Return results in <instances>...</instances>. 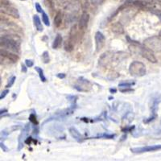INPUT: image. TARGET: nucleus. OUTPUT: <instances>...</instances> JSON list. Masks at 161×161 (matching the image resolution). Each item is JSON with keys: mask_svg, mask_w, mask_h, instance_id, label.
<instances>
[{"mask_svg": "<svg viewBox=\"0 0 161 161\" xmlns=\"http://www.w3.org/2000/svg\"><path fill=\"white\" fill-rule=\"evenodd\" d=\"M0 45L2 48L4 49H8L14 53H19V48H20V44L19 42H18L15 39H14L10 35H2L0 38Z\"/></svg>", "mask_w": 161, "mask_h": 161, "instance_id": "nucleus-1", "label": "nucleus"}, {"mask_svg": "<svg viewBox=\"0 0 161 161\" xmlns=\"http://www.w3.org/2000/svg\"><path fill=\"white\" fill-rule=\"evenodd\" d=\"M129 72L131 75L136 77H144L146 74V66L145 64L141 61H133L130 64L129 67Z\"/></svg>", "mask_w": 161, "mask_h": 161, "instance_id": "nucleus-2", "label": "nucleus"}, {"mask_svg": "<svg viewBox=\"0 0 161 161\" xmlns=\"http://www.w3.org/2000/svg\"><path fill=\"white\" fill-rule=\"evenodd\" d=\"M144 45L153 52H161V40L158 36H152L144 40Z\"/></svg>", "mask_w": 161, "mask_h": 161, "instance_id": "nucleus-3", "label": "nucleus"}, {"mask_svg": "<svg viewBox=\"0 0 161 161\" xmlns=\"http://www.w3.org/2000/svg\"><path fill=\"white\" fill-rule=\"evenodd\" d=\"M161 150V145H152V146H145L140 147H133L131 148V152L135 154H142V153L156 152Z\"/></svg>", "mask_w": 161, "mask_h": 161, "instance_id": "nucleus-4", "label": "nucleus"}, {"mask_svg": "<svg viewBox=\"0 0 161 161\" xmlns=\"http://www.w3.org/2000/svg\"><path fill=\"white\" fill-rule=\"evenodd\" d=\"M139 53L144 58L147 59L150 62H152V63H156L157 62V59L155 57L154 52L152 49L146 47V46H145V48H139Z\"/></svg>", "mask_w": 161, "mask_h": 161, "instance_id": "nucleus-5", "label": "nucleus"}, {"mask_svg": "<svg viewBox=\"0 0 161 161\" xmlns=\"http://www.w3.org/2000/svg\"><path fill=\"white\" fill-rule=\"evenodd\" d=\"M113 57H114V54L111 52H105L100 56L98 64L103 67H105L113 61Z\"/></svg>", "mask_w": 161, "mask_h": 161, "instance_id": "nucleus-6", "label": "nucleus"}, {"mask_svg": "<svg viewBox=\"0 0 161 161\" xmlns=\"http://www.w3.org/2000/svg\"><path fill=\"white\" fill-rule=\"evenodd\" d=\"M1 12L4 13L6 15H8L15 19H19V11L15 7H13L12 6H1Z\"/></svg>", "mask_w": 161, "mask_h": 161, "instance_id": "nucleus-7", "label": "nucleus"}, {"mask_svg": "<svg viewBox=\"0 0 161 161\" xmlns=\"http://www.w3.org/2000/svg\"><path fill=\"white\" fill-rule=\"evenodd\" d=\"M95 43H96L97 52H100L103 49L105 44V37L101 32H97L95 33Z\"/></svg>", "mask_w": 161, "mask_h": 161, "instance_id": "nucleus-8", "label": "nucleus"}, {"mask_svg": "<svg viewBox=\"0 0 161 161\" xmlns=\"http://www.w3.org/2000/svg\"><path fill=\"white\" fill-rule=\"evenodd\" d=\"M89 21H90V15L87 12H83L81 15L78 23V27L81 30H85L88 27Z\"/></svg>", "mask_w": 161, "mask_h": 161, "instance_id": "nucleus-9", "label": "nucleus"}, {"mask_svg": "<svg viewBox=\"0 0 161 161\" xmlns=\"http://www.w3.org/2000/svg\"><path fill=\"white\" fill-rule=\"evenodd\" d=\"M0 53H1V56H3V57H5V58L8 59L9 61H11L12 63H15L19 59V56L16 55L15 53H12V51L10 52V51H7L6 49H2L0 50Z\"/></svg>", "mask_w": 161, "mask_h": 161, "instance_id": "nucleus-10", "label": "nucleus"}, {"mask_svg": "<svg viewBox=\"0 0 161 161\" xmlns=\"http://www.w3.org/2000/svg\"><path fill=\"white\" fill-rule=\"evenodd\" d=\"M91 86L90 82H89L88 80L83 79L82 77H81L78 82V85H75V89H77L78 91H88L90 90Z\"/></svg>", "mask_w": 161, "mask_h": 161, "instance_id": "nucleus-11", "label": "nucleus"}, {"mask_svg": "<svg viewBox=\"0 0 161 161\" xmlns=\"http://www.w3.org/2000/svg\"><path fill=\"white\" fill-rule=\"evenodd\" d=\"M30 131V124L29 123H27L26 125L24 126L23 131H22V133L19 135V150H21V148L23 147H22V139H24V138L26 137L27 135L28 134V132Z\"/></svg>", "mask_w": 161, "mask_h": 161, "instance_id": "nucleus-12", "label": "nucleus"}, {"mask_svg": "<svg viewBox=\"0 0 161 161\" xmlns=\"http://www.w3.org/2000/svg\"><path fill=\"white\" fill-rule=\"evenodd\" d=\"M69 133H70L71 136L75 139L76 141H77L78 143H82L84 140V138L81 135V133H80L76 128H74V127H70L69 128Z\"/></svg>", "mask_w": 161, "mask_h": 161, "instance_id": "nucleus-13", "label": "nucleus"}, {"mask_svg": "<svg viewBox=\"0 0 161 161\" xmlns=\"http://www.w3.org/2000/svg\"><path fill=\"white\" fill-rule=\"evenodd\" d=\"M111 31L116 35H121L124 32V28H123V24L120 22H116L111 25Z\"/></svg>", "mask_w": 161, "mask_h": 161, "instance_id": "nucleus-14", "label": "nucleus"}, {"mask_svg": "<svg viewBox=\"0 0 161 161\" xmlns=\"http://www.w3.org/2000/svg\"><path fill=\"white\" fill-rule=\"evenodd\" d=\"M77 37H78V31H77V24H74L72 27H71L70 32H69V39L70 40L73 41L74 43H76L77 40Z\"/></svg>", "mask_w": 161, "mask_h": 161, "instance_id": "nucleus-15", "label": "nucleus"}, {"mask_svg": "<svg viewBox=\"0 0 161 161\" xmlns=\"http://www.w3.org/2000/svg\"><path fill=\"white\" fill-rule=\"evenodd\" d=\"M62 19H63V14L61 11L56 12L55 18H54V20H53V24L54 26L56 27H59L62 24Z\"/></svg>", "mask_w": 161, "mask_h": 161, "instance_id": "nucleus-16", "label": "nucleus"}, {"mask_svg": "<svg viewBox=\"0 0 161 161\" xmlns=\"http://www.w3.org/2000/svg\"><path fill=\"white\" fill-rule=\"evenodd\" d=\"M33 21H34V24H35V28L37 29V31H39V32H43L44 27L42 26V23H41V20L40 17H39V15H34L33 16Z\"/></svg>", "mask_w": 161, "mask_h": 161, "instance_id": "nucleus-17", "label": "nucleus"}, {"mask_svg": "<svg viewBox=\"0 0 161 161\" xmlns=\"http://www.w3.org/2000/svg\"><path fill=\"white\" fill-rule=\"evenodd\" d=\"M62 41H63V39H62V36L60 34H57L56 36L54 39L53 43V49H57L62 44Z\"/></svg>", "mask_w": 161, "mask_h": 161, "instance_id": "nucleus-18", "label": "nucleus"}, {"mask_svg": "<svg viewBox=\"0 0 161 161\" xmlns=\"http://www.w3.org/2000/svg\"><path fill=\"white\" fill-rule=\"evenodd\" d=\"M75 44L76 43H74L73 41L70 40L69 39H68L67 40L64 42V50L66 51V52H69V53H70L73 50L74 48V46H75Z\"/></svg>", "mask_w": 161, "mask_h": 161, "instance_id": "nucleus-19", "label": "nucleus"}, {"mask_svg": "<svg viewBox=\"0 0 161 161\" xmlns=\"http://www.w3.org/2000/svg\"><path fill=\"white\" fill-rule=\"evenodd\" d=\"M35 71L38 73L39 77H40V78L41 81H42L43 82H46L47 80H46V77H45V76H44V71H43V69H42L40 67H35Z\"/></svg>", "mask_w": 161, "mask_h": 161, "instance_id": "nucleus-20", "label": "nucleus"}, {"mask_svg": "<svg viewBox=\"0 0 161 161\" xmlns=\"http://www.w3.org/2000/svg\"><path fill=\"white\" fill-rule=\"evenodd\" d=\"M135 85L134 82H123L118 84V87L120 88H131L132 85Z\"/></svg>", "mask_w": 161, "mask_h": 161, "instance_id": "nucleus-21", "label": "nucleus"}, {"mask_svg": "<svg viewBox=\"0 0 161 161\" xmlns=\"http://www.w3.org/2000/svg\"><path fill=\"white\" fill-rule=\"evenodd\" d=\"M41 14H42V21H43V23H44L46 26H50V21L49 19H48V15L44 12H42Z\"/></svg>", "mask_w": 161, "mask_h": 161, "instance_id": "nucleus-22", "label": "nucleus"}, {"mask_svg": "<svg viewBox=\"0 0 161 161\" xmlns=\"http://www.w3.org/2000/svg\"><path fill=\"white\" fill-rule=\"evenodd\" d=\"M42 60H43V61L45 64H47L49 62V53L48 51H44L43 54H42Z\"/></svg>", "mask_w": 161, "mask_h": 161, "instance_id": "nucleus-23", "label": "nucleus"}, {"mask_svg": "<svg viewBox=\"0 0 161 161\" xmlns=\"http://www.w3.org/2000/svg\"><path fill=\"white\" fill-rule=\"evenodd\" d=\"M16 80V77H15V76H12L10 79H9L8 81V83H7V85H6V88H10V87H12V85H13V84L15 83V81Z\"/></svg>", "mask_w": 161, "mask_h": 161, "instance_id": "nucleus-24", "label": "nucleus"}, {"mask_svg": "<svg viewBox=\"0 0 161 161\" xmlns=\"http://www.w3.org/2000/svg\"><path fill=\"white\" fill-rule=\"evenodd\" d=\"M126 39L127 40V41H128L129 43H131L132 45H135V46H139V45H140V43H139V41L131 40V38L129 37L128 35H126Z\"/></svg>", "mask_w": 161, "mask_h": 161, "instance_id": "nucleus-25", "label": "nucleus"}, {"mask_svg": "<svg viewBox=\"0 0 161 161\" xmlns=\"http://www.w3.org/2000/svg\"><path fill=\"white\" fill-rule=\"evenodd\" d=\"M29 119L33 124H35V125H37V124H38V122L36 120V117H35V115L34 114H32L30 115Z\"/></svg>", "mask_w": 161, "mask_h": 161, "instance_id": "nucleus-26", "label": "nucleus"}, {"mask_svg": "<svg viewBox=\"0 0 161 161\" xmlns=\"http://www.w3.org/2000/svg\"><path fill=\"white\" fill-rule=\"evenodd\" d=\"M114 137V135H110V134H103V135L97 136V138H105V139H113Z\"/></svg>", "mask_w": 161, "mask_h": 161, "instance_id": "nucleus-27", "label": "nucleus"}, {"mask_svg": "<svg viewBox=\"0 0 161 161\" xmlns=\"http://www.w3.org/2000/svg\"><path fill=\"white\" fill-rule=\"evenodd\" d=\"M25 64H26L27 67H32L33 65H34V62L32 60H28V59H27L26 61H25Z\"/></svg>", "mask_w": 161, "mask_h": 161, "instance_id": "nucleus-28", "label": "nucleus"}, {"mask_svg": "<svg viewBox=\"0 0 161 161\" xmlns=\"http://www.w3.org/2000/svg\"><path fill=\"white\" fill-rule=\"evenodd\" d=\"M35 10H36L39 13H42V12H44V11L42 10V7H41L40 4L39 3H35Z\"/></svg>", "mask_w": 161, "mask_h": 161, "instance_id": "nucleus-29", "label": "nucleus"}, {"mask_svg": "<svg viewBox=\"0 0 161 161\" xmlns=\"http://www.w3.org/2000/svg\"><path fill=\"white\" fill-rule=\"evenodd\" d=\"M9 93V90H3V92H2V94H1V96H0V99L3 100L5 97L7 95V94Z\"/></svg>", "mask_w": 161, "mask_h": 161, "instance_id": "nucleus-30", "label": "nucleus"}, {"mask_svg": "<svg viewBox=\"0 0 161 161\" xmlns=\"http://www.w3.org/2000/svg\"><path fill=\"white\" fill-rule=\"evenodd\" d=\"M133 90L132 89H130V88H124V89H121L120 90V92H122V93H131V92H133Z\"/></svg>", "mask_w": 161, "mask_h": 161, "instance_id": "nucleus-31", "label": "nucleus"}, {"mask_svg": "<svg viewBox=\"0 0 161 161\" xmlns=\"http://www.w3.org/2000/svg\"><path fill=\"white\" fill-rule=\"evenodd\" d=\"M56 77L60 79H64L65 77V74L64 73H58V74H56Z\"/></svg>", "mask_w": 161, "mask_h": 161, "instance_id": "nucleus-32", "label": "nucleus"}, {"mask_svg": "<svg viewBox=\"0 0 161 161\" xmlns=\"http://www.w3.org/2000/svg\"><path fill=\"white\" fill-rule=\"evenodd\" d=\"M103 0H91V3L93 4H101Z\"/></svg>", "mask_w": 161, "mask_h": 161, "instance_id": "nucleus-33", "label": "nucleus"}, {"mask_svg": "<svg viewBox=\"0 0 161 161\" xmlns=\"http://www.w3.org/2000/svg\"><path fill=\"white\" fill-rule=\"evenodd\" d=\"M1 148H2V149L3 150V152H7V151H8V149H7V147H6V146H5V145H4V144H3V142H1Z\"/></svg>", "mask_w": 161, "mask_h": 161, "instance_id": "nucleus-34", "label": "nucleus"}, {"mask_svg": "<svg viewBox=\"0 0 161 161\" xmlns=\"http://www.w3.org/2000/svg\"><path fill=\"white\" fill-rule=\"evenodd\" d=\"M22 72L23 73H27V68L24 64H22Z\"/></svg>", "mask_w": 161, "mask_h": 161, "instance_id": "nucleus-35", "label": "nucleus"}, {"mask_svg": "<svg viewBox=\"0 0 161 161\" xmlns=\"http://www.w3.org/2000/svg\"><path fill=\"white\" fill-rule=\"evenodd\" d=\"M110 92L111 94H115V93L117 92V90H116V89H110Z\"/></svg>", "mask_w": 161, "mask_h": 161, "instance_id": "nucleus-36", "label": "nucleus"}, {"mask_svg": "<svg viewBox=\"0 0 161 161\" xmlns=\"http://www.w3.org/2000/svg\"><path fill=\"white\" fill-rule=\"evenodd\" d=\"M125 138H126V135H124L122 137V139H121V141H123V140H125Z\"/></svg>", "mask_w": 161, "mask_h": 161, "instance_id": "nucleus-37", "label": "nucleus"}, {"mask_svg": "<svg viewBox=\"0 0 161 161\" xmlns=\"http://www.w3.org/2000/svg\"><path fill=\"white\" fill-rule=\"evenodd\" d=\"M157 15H158L159 19H160V21H161V13H160V12H158V13H157Z\"/></svg>", "mask_w": 161, "mask_h": 161, "instance_id": "nucleus-38", "label": "nucleus"}, {"mask_svg": "<svg viewBox=\"0 0 161 161\" xmlns=\"http://www.w3.org/2000/svg\"><path fill=\"white\" fill-rule=\"evenodd\" d=\"M157 2H158L159 3H160V4H161V0H157Z\"/></svg>", "mask_w": 161, "mask_h": 161, "instance_id": "nucleus-39", "label": "nucleus"}, {"mask_svg": "<svg viewBox=\"0 0 161 161\" xmlns=\"http://www.w3.org/2000/svg\"><path fill=\"white\" fill-rule=\"evenodd\" d=\"M22 1H25V0H22Z\"/></svg>", "mask_w": 161, "mask_h": 161, "instance_id": "nucleus-40", "label": "nucleus"}, {"mask_svg": "<svg viewBox=\"0 0 161 161\" xmlns=\"http://www.w3.org/2000/svg\"><path fill=\"white\" fill-rule=\"evenodd\" d=\"M160 35H161V32H160Z\"/></svg>", "mask_w": 161, "mask_h": 161, "instance_id": "nucleus-41", "label": "nucleus"}]
</instances>
